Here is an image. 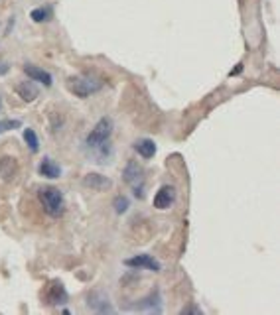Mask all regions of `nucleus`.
I'll return each mask as SVG.
<instances>
[{
	"instance_id": "12",
	"label": "nucleus",
	"mask_w": 280,
	"mask_h": 315,
	"mask_svg": "<svg viewBox=\"0 0 280 315\" xmlns=\"http://www.w3.org/2000/svg\"><path fill=\"white\" fill-rule=\"evenodd\" d=\"M132 148L134 152L140 156V158H144V160H152L154 156H156V142L152 140V138H138L134 144H132Z\"/></svg>"
},
{
	"instance_id": "23",
	"label": "nucleus",
	"mask_w": 280,
	"mask_h": 315,
	"mask_svg": "<svg viewBox=\"0 0 280 315\" xmlns=\"http://www.w3.org/2000/svg\"><path fill=\"white\" fill-rule=\"evenodd\" d=\"M0 111H2V99H0Z\"/></svg>"
},
{
	"instance_id": "13",
	"label": "nucleus",
	"mask_w": 280,
	"mask_h": 315,
	"mask_svg": "<svg viewBox=\"0 0 280 315\" xmlns=\"http://www.w3.org/2000/svg\"><path fill=\"white\" fill-rule=\"evenodd\" d=\"M37 173L44 175V177H48V179H57V177H61V167L52 158L46 156V158H42V162L37 166Z\"/></svg>"
},
{
	"instance_id": "5",
	"label": "nucleus",
	"mask_w": 280,
	"mask_h": 315,
	"mask_svg": "<svg viewBox=\"0 0 280 315\" xmlns=\"http://www.w3.org/2000/svg\"><path fill=\"white\" fill-rule=\"evenodd\" d=\"M127 309H131V311H144V313L160 315L162 313V296H160L158 290H154L152 294H148V296L142 297V299H138L136 303L127 305Z\"/></svg>"
},
{
	"instance_id": "4",
	"label": "nucleus",
	"mask_w": 280,
	"mask_h": 315,
	"mask_svg": "<svg viewBox=\"0 0 280 315\" xmlns=\"http://www.w3.org/2000/svg\"><path fill=\"white\" fill-rule=\"evenodd\" d=\"M67 89L79 99H87V97L99 93L103 89V81L89 77V75H77V77H71L67 81Z\"/></svg>"
},
{
	"instance_id": "15",
	"label": "nucleus",
	"mask_w": 280,
	"mask_h": 315,
	"mask_svg": "<svg viewBox=\"0 0 280 315\" xmlns=\"http://www.w3.org/2000/svg\"><path fill=\"white\" fill-rule=\"evenodd\" d=\"M16 93L22 101H26V103H32V101H36L39 91H37V87L32 83V81H24V83H20L16 85Z\"/></svg>"
},
{
	"instance_id": "2",
	"label": "nucleus",
	"mask_w": 280,
	"mask_h": 315,
	"mask_svg": "<svg viewBox=\"0 0 280 315\" xmlns=\"http://www.w3.org/2000/svg\"><path fill=\"white\" fill-rule=\"evenodd\" d=\"M37 197H39V203L44 207L46 215H50L54 219L63 215V211H65V197H63V193L57 187H42L37 191Z\"/></svg>"
},
{
	"instance_id": "6",
	"label": "nucleus",
	"mask_w": 280,
	"mask_h": 315,
	"mask_svg": "<svg viewBox=\"0 0 280 315\" xmlns=\"http://www.w3.org/2000/svg\"><path fill=\"white\" fill-rule=\"evenodd\" d=\"M123 264L127 268H132V270H150V272H160L162 270V264L152 254H136L132 258H125Z\"/></svg>"
},
{
	"instance_id": "8",
	"label": "nucleus",
	"mask_w": 280,
	"mask_h": 315,
	"mask_svg": "<svg viewBox=\"0 0 280 315\" xmlns=\"http://www.w3.org/2000/svg\"><path fill=\"white\" fill-rule=\"evenodd\" d=\"M46 299L50 305H65L67 299H69V294L63 286V282L59 280H54L48 284V290H46Z\"/></svg>"
},
{
	"instance_id": "10",
	"label": "nucleus",
	"mask_w": 280,
	"mask_h": 315,
	"mask_svg": "<svg viewBox=\"0 0 280 315\" xmlns=\"http://www.w3.org/2000/svg\"><path fill=\"white\" fill-rule=\"evenodd\" d=\"M24 73L30 81H36V83H42L44 87H52L54 85V77L50 71L37 67V65H32V63H26L24 65Z\"/></svg>"
},
{
	"instance_id": "14",
	"label": "nucleus",
	"mask_w": 280,
	"mask_h": 315,
	"mask_svg": "<svg viewBox=\"0 0 280 315\" xmlns=\"http://www.w3.org/2000/svg\"><path fill=\"white\" fill-rule=\"evenodd\" d=\"M18 171V164H16V158L12 156H2L0 158V177L2 179H12Z\"/></svg>"
},
{
	"instance_id": "7",
	"label": "nucleus",
	"mask_w": 280,
	"mask_h": 315,
	"mask_svg": "<svg viewBox=\"0 0 280 315\" xmlns=\"http://www.w3.org/2000/svg\"><path fill=\"white\" fill-rule=\"evenodd\" d=\"M87 305H89V309L95 311V313H107V315H112L116 309L112 307V303L109 301V296L107 294H103V292H91L89 296H87Z\"/></svg>"
},
{
	"instance_id": "18",
	"label": "nucleus",
	"mask_w": 280,
	"mask_h": 315,
	"mask_svg": "<svg viewBox=\"0 0 280 315\" xmlns=\"http://www.w3.org/2000/svg\"><path fill=\"white\" fill-rule=\"evenodd\" d=\"M112 207H114V213L123 215V213H127V211H129L131 201H129V197H125V195H116V197H114V201H112Z\"/></svg>"
},
{
	"instance_id": "21",
	"label": "nucleus",
	"mask_w": 280,
	"mask_h": 315,
	"mask_svg": "<svg viewBox=\"0 0 280 315\" xmlns=\"http://www.w3.org/2000/svg\"><path fill=\"white\" fill-rule=\"evenodd\" d=\"M8 69H10V65H8V63H0V75H6L8 73Z\"/></svg>"
},
{
	"instance_id": "16",
	"label": "nucleus",
	"mask_w": 280,
	"mask_h": 315,
	"mask_svg": "<svg viewBox=\"0 0 280 315\" xmlns=\"http://www.w3.org/2000/svg\"><path fill=\"white\" fill-rule=\"evenodd\" d=\"M24 142L28 144V148L32 154H37L39 150V140H37V134L34 128H24Z\"/></svg>"
},
{
	"instance_id": "17",
	"label": "nucleus",
	"mask_w": 280,
	"mask_h": 315,
	"mask_svg": "<svg viewBox=\"0 0 280 315\" xmlns=\"http://www.w3.org/2000/svg\"><path fill=\"white\" fill-rule=\"evenodd\" d=\"M30 18L37 22V24H42V22H48V20L52 18V8L50 6H39V8H34L32 12H30Z\"/></svg>"
},
{
	"instance_id": "1",
	"label": "nucleus",
	"mask_w": 280,
	"mask_h": 315,
	"mask_svg": "<svg viewBox=\"0 0 280 315\" xmlns=\"http://www.w3.org/2000/svg\"><path fill=\"white\" fill-rule=\"evenodd\" d=\"M112 128H114V124H112L111 116H103V118L93 126V130L87 134V138H85V146H87L89 150H93V152H97L99 158H103L105 148H111L109 140H111ZM105 156H109V154H105Z\"/></svg>"
},
{
	"instance_id": "9",
	"label": "nucleus",
	"mask_w": 280,
	"mask_h": 315,
	"mask_svg": "<svg viewBox=\"0 0 280 315\" xmlns=\"http://www.w3.org/2000/svg\"><path fill=\"white\" fill-rule=\"evenodd\" d=\"M154 207L156 209H160V211H166L170 209L172 205L176 203V187L174 186H162L158 191H156V195H154Z\"/></svg>"
},
{
	"instance_id": "20",
	"label": "nucleus",
	"mask_w": 280,
	"mask_h": 315,
	"mask_svg": "<svg viewBox=\"0 0 280 315\" xmlns=\"http://www.w3.org/2000/svg\"><path fill=\"white\" fill-rule=\"evenodd\" d=\"M204 311H202V307L199 305H195V303H189L187 307H184L182 311H180V315H202Z\"/></svg>"
},
{
	"instance_id": "3",
	"label": "nucleus",
	"mask_w": 280,
	"mask_h": 315,
	"mask_svg": "<svg viewBox=\"0 0 280 315\" xmlns=\"http://www.w3.org/2000/svg\"><path fill=\"white\" fill-rule=\"evenodd\" d=\"M123 179L127 186H131L132 195L136 199H144V189H146V177H144V169L140 164H136L134 160H131L125 169H123Z\"/></svg>"
},
{
	"instance_id": "22",
	"label": "nucleus",
	"mask_w": 280,
	"mask_h": 315,
	"mask_svg": "<svg viewBox=\"0 0 280 315\" xmlns=\"http://www.w3.org/2000/svg\"><path fill=\"white\" fill-rule=\"evenodd\" d=\"M241 69H243V63H239V65H237V69H235V71H231V75H237V73H241Z\"/></svg>"
},
{
	"instance_id": "11",
	"label": "nucleus",
	"mask_w": 280,
	"mask_h": 315,
	"mask_svg": "<svg viewBox=\"0 0 280 315\" xmlns=\"http://www.w3.org/2000/svg\"><path fill=\"white\" fill-rule=\"evenodd\" d=\"M83 186H87L89 189H93V191H107V189L112 187V182L109 177L101 175V173H87L83 177Z\"/></svg>"
},
{
	"instance_id": "19",
	"label": "nucleus",
	"mask_w": 280,
	"mask_h": 315,
	"mask_svg": "<svg viewBox=\"0 0 280 315\" xmlns=\"http://www.w3.org/2000/svg\"><path fill=\"white\" fill-rule=\"evenodd\" d=\"M14 128H22V122L20 120H0V134L6 132V130H14Z\"/></svg>"
}]
</instances>
